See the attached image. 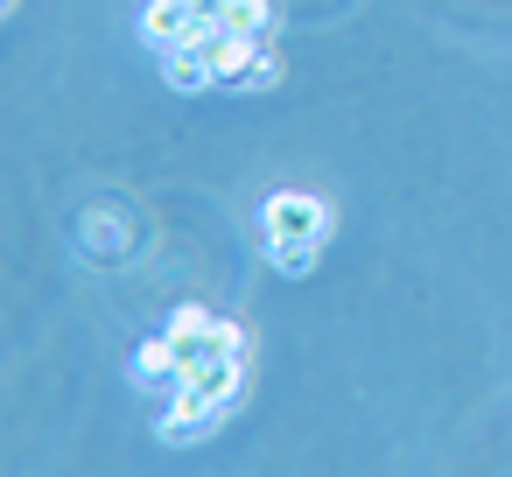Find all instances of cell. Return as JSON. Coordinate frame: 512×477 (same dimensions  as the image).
<instances>
[{"mask_svg":"<svg viewBox=\"0 0 512 477\" xmlns=\"http://www.w3.org/2000/svg\"><path fill=\"white\" fill-rule=\"evenodd\" d=\"M260 232H267V246H288V239L323 246V239H330V204L309 197V190H274V197L260 204Z\"/></svg>","mask_w":512,"mask_h":477,"instance_id":"cell-1","label":"cell"},{"mask_svg":"<svg viewBox=\"0 0 512 477\" xmlns=\"http://www.w3.org/2000/svg\"><path fill=\"white\" fill-rule=\"evenodd\" d=\"M316 253H323V246H309V239H288V246H267V260H274L281 274H309V267H316Z\"/></svg>","mask_w":512,"mask_h":477,"instance_id":"cell-7","label":"cell"},{"mask_svg":"<svg viewBox=\"0 0 512 477\" xmlns=\"http://www.w3.org/2000/svg\"><path fill=\"white\" fill-rule=\"evenodd\" d=\"M204 22H197V8H183V0H148L141 8V43L148 50H176V43H190Z\"/></svg>","mask_w":512,"mask_h":477,"instance_id":"cell-3","label":"cell"},{"mask_svg":"<svg viewBox=\"0 0 512 477\" xmlns=\"http://www.w3.org/2000/svg\"><path fill=\"white\" fill-rule=\"evenodd\" d=\"M162 78H169V92H204V85H218L197 43H176V50H162Z\"/></svg>","mask_w":512,"mask_h":477,"instance_id":"cell-5","label":"cell"},{"mask_svg":"<svg viewBox=\"0 0 512 477\" xmlns=\"http://www.w3.org/2000/svg\"><path fill=\"white\" fill-rule=\"evenodd\" d=\"M267 85H281V57L260 43V57H253V71L239 78V92H267Z\"/></svg>","mask_w":512,"mask_h":477,"instance_id":"cell-8","label":"cell"},{"mask_svg":"<svg viewBox=\"0 0 512 477\" xmlns=\"http://www.w3.org/2000/svg\"><path fill=\"white\" fill-rule=\"evenodd\" d=\"M134 386H148V393L169 386V393H176V386H183V351H176L169 337H148V344L134 351Z\"/></svg>","mask_w":512,"mask_h":477,"instance_id":"cell-4","label":"cell"},{"mask_svg":"<svg viewBox=\"0 0 512 477\" xmlns=\"http://www.w3.org/2000/svg\"><path fill=\"white\" fill-rule=\"evenodd\" d=\"M162 337L183 351V372H190V365H204L211 351H225V323H218L211 309H176V316L162 323Z\"/></svg>","mask_w":512,"mask_h":477,"instance_id":"cell-2","label":"cell"},{"mask_svg":"<svg viewBox=\"0 0 512 477\" xmlns=\"http://www.w3.org/2000/svg\"><path fill=\"white\" fill-rule=\"evenodd\" d=\"M274 0H218V29H239V36H274Z\"/></svg>","mask_w":512,"mask_h":477,"instance_id":"cell-6","label":"cell"}]
</instances>
